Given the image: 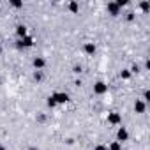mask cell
I'll return each instance as SVG.
<instances>
[{
  "mask_svg": "<svg viewBox=\"0 0 150 150\" xmlns=\"http://www.w3.org/2000/svg\"><path fill=\"white\" fill-rule=\"evenodd\" d=\"M32 65H34L35 71L44 69V67H46V60H44V57H34V58H32Z\"/></svg>",
  "mask_w": 150,
  "mask_h": 150,
  "instance_id": "5b68a950",
  "label": "cell"
},
{
  "mask_svg": "<svg viewBox=\"0 0 150 150\" xmlns=\"http://www.w3.org/2000/svg\"><path fill=\"white\" fill-rule=\"evenodd\" d=\"M94 150H108V146H106V145H103V143H99V145H96V146H94Z\"/></svg>",
  "mask_w": 150,
  "mask_h": 150,
  "instance_id": "7402d4cb",
  "label": "cell"
},
{
  "mask_svg": "<svg viewBox=\"0 0 150 150\" xmlns=\"http://www.w3.org/2000/svg\"><path fill=\"white\" fill-rule=\"evenodd\" d=\"M83 51H85L87 55H96V51H97L96 42H85V44H83Z\"/></svg>",
  "mask_w": 150,
  "mask_h": 150,
  "instance_id": "ba28073f",
  "label": "cell"
},
{
  "mask_svg": "<svg viewBox=\"0 0 150 150\" xmlns=\"http://www.w3.org/2000/svg\"><path fill=\"white\" fill-rule=\"evenodd\" d=\"M34 46V37L32 35H25L23 39L16 41V48L18 50H25V48H32Z\"/></svg>",
  "mask_w": 150,
  "mask_h": 150,
  "instance_id": "6da1fadb",
  "label": "cell"
},
{
  "mask_svg": "<svg viewBox=\"0 0 150 150\" xmlns=\"http://www.w3.org/2000/svg\"><path fill=\"white\" fill-rule=\"evenodd\" d=\"M14 9H21L23 7V2H18V0H11V2H9Z\"/></svg>",
  "mask_w": 150,
  "mask_h": 150,
  "instance_id": "2e32d148",
  "label": "cell"
},
{
  "mask_svg": "<svg viewBox=\"0 0 150 150\" xmlns=\"http://www.w3.org/2000/svg\"><path fill=\"white\" fill-rule=\"evenodd\" d=\"M108 92V85L104 81H96L94 83V94L96 96H104Z\"/></svg>",
  "mask_w": 150,
  "mask_h": 150,
  "instance_id": "277c9868",
  "label": "cell"
},
{
  "mask_svg": "<svg viewBox=\"0 0 150 150\" xmlns=\"http://www.w3.org/2000/svg\"><path fill=\"white\" fill-rule=\"evenodd\" d=\"M28 150H39V148H37V146H30Z\"/></svg>",
  "mask_w": 150,
  "mask_h": 150,
  "instance_id": "cb8c5ba5",
  "label": "cell"
},
{
  "mask_svg": "<svg viewBox=\"0 0 150 150\" xmlns=\"http://www.w3.org/2000/svg\"><path fill=\"white\" fill-rule=\"evenodd\" d=\"M115 4H117V6H118L120 9H122V7H125V6H129L131 2H127V0H117V2H115Z\"/></svg>",
  "mask_w": 150,
  "mask_h": 150,
  "instance_id": "e0dca14e",
  "label": "cell"
},
{
  "mask_svg": "<svg viewBox=\"0 0 150 150\" xmlns=\"http://www.w3.org/2000/svg\"><path fill=\"white\" fill-rule=\"evenodd\" d=\"M32 78H34V81H37V83H41L42 81V71H34V74H32Z\"/></svg>",
  "mask_w": 150,
  "mask_h": 150,
  "instance_id": "7c38bea8",
  "label": "cell"
},
{
  "mask_svg": "<svg viewBox=\"0 0 150 150\" xmlns=\"http://www.w3.org/2000/svg\"><path fill=\"white\" fill-rule=\"evenodd\" d=\"M0 53H2V48H0Z\"/></svg>",
  "mask_w": 150,
  "mask_h": 150,
  "instance_id": "484cf974",
  "label": "cell"
},
{
  "mask_svg": "<svg viewBox=\"0 0 150 150\" xmlns=\"http://www.w3.org/2000/svg\"><path fill=\"white\" fill-rule=\"evenodd\" d=\"M129 139V131L125 129V127H118V131H117V141H127Z\"/></svg>",
  "mask_w": 150,
  "mask_h": 150,
  "instance_id": "52a82bcc",
  "label": "cell"
},
{
  "mask_svg": "<svg viewBox=\"0 0 150 150\" xmlns=\"http://www.w3.org/2000/svg\"><path fill=\"white\" fill-rule=\"evenodd\" d=\"M129 71H131V74H134V72H139V67H138V65L134 64V65H132V67H131Z\"/></svg>",
  "mask_w": 150,
  "mask_h": 150,
  "instance_id": "603a6c76",
  "label": "cell"
},
{
  "mask_svg": "<svg viewBox=\"0 0 150 150\" xmlns=\"http://www.w3.org/2000/svg\"><path fill=\"white\" fill-rule=\"evenodd\" d=\"M122 150H124V148H122Z\"/></svg>",
  "mask_w": 150,
  "mask_h": 150,
  "instance_id": "4316f807",
  "label": "cell"
},
{
  "mask_svg": "<svg viewBox=\"0 0 150 150\" xmlns=\"http://www.w3.org/2000/svg\"><path fill=\"white\" fill-rule=\"evenodd\" d=\"M108 124L111 125H120L122 124V115L118 111H110L108 113Z\"/></svg>",
  "mask_w": 150,
  "mask_h": 150,
  "instance_id": "3957f363",
  "label": "cell"
},
{
  "mask_svg": "<svg viewBox=\"0 0 150 150\" xmlns=\"http://www.w3.org/2000/svg\"><path fill=\"white\" fill-rule=\"evenodd\" d=\"M131 76H132V74H131L129 69H122V71H120V78H122V80H131Z\"/></svg>",
  "mask_w": 150,
  "mask_h": 150,
  "instance_id": "4fadbf2b",
  "label": "cell"
},
{
  "mask_svg": "<svg viewBox=\"0 0 150 150\" xmlns=\"http://www.w3.org/2000/svg\"><path fill=\"white\" fill-rule=\"evenodd\" d=\"M106 11H108V13H110L111 16H118L122 9H120V7H118V6H117L115 2H108V4H106Z\"/></svg>",
  "mask_w": 150,
  "mask_h": 150,
  "instance_id": "8992f818",
  "label": "cell"
},
{
  "mask_svg": "<svg viewBox=\"0 0 150 150\" xmlns=\"http://www.w3.org/2000/svg\"><path fill=\"white\" fill-rule=\"evenodd\" d=\"M141 101H143V103H148V101H150V92H148V90L143 92V99H141Z\"/></svg>",
  "mask_w": 150,
  "mask_h": 150,
  "instance_id": "d6986e66",
  "label": "cell"
},
{
  "mask_svg": "<svg viewBox=\"0 0 150 150\" xmlns=\"http://www.w3.org/2000/svg\"><path fill=\"white\" fill-rule=\"evenodd\" d=\"M81 71H83V67H81V65H74V67H72V72H74V74H80Z\"/></svg>",
  "mask_w": 150,
  "mask_h": 150,
  "instance_id": "44dd1931",
  "label": "cell"
},
{
  "mask_svg": "<svg viewBox=\"0 0 150 150\" xmlns=\"http://www.w3.org/2000/svg\"><path fill=\"white\" fill-rule=\"evenodd\" d=\"M134 111L139 113V115L145 113V111H146V103H143L141 99H136V103H134Z\"/></svg>",
  "mask_w": 150,
  "mask_h": 150,
  "instance_id": "9c48e42d",
  "label": "cell"
},
{
  "mask_svg": "<svg viewBox=\"0 0 150 150\" xmlns=\"http://www.w3.org/2000/svg\"><path fill=\"white\" fill-rule=\"evenodd\" d=\"M108 150H122V143L120 141H111L110 146H108Z\"/></svg>",
  "mask_w": 150,
  "mask_h": 150,
  "instance_id": "5bb4252c",
  "label": "cell"
},
{
  "mask_svg": "<svg viewBox=\"0 0 150 150\" xmlns=\"http://www.w3.org/2000/svg\"><path fill=\"white\" fill-rule=\"evenodd\" d=\"M0 150H6V146H2V145H0Z\"/></svg>",
  "mask_w": 150,
  "mask_h": 150,
  "instance_id": "d4e9b609",
  "label": "cell"
},
{
  "mask_svg": "<svg viewBox=\"0 0 150 150\" xmlns=\"http://www.w3.org/2000/svg\"><path fill=\"white\" fill-rule=\"evenodd\" d=\"M46 104H48V106H50V108H55V106H57V103H55V101H53V99H51V96H50V97H48V101H46Z\"/></svg>",
  "mask_w": 150,
  "mask_h": 150,
  "instance_id": "ffe728a7",
  "label": "cell"
},
{
  "mask_svg": "<svg viewBox=\"0 0 150 150\" xmlns=\"http://www.w3.org/2000/svg\"><path fill=\"white\" fill-rule=\"evenodd\" d=\"M51 99L57 104H65L69 101V94H65V92H55V94H51Z\"/></svg>",
  "mask_w": 150,
  "mask_h": 150,
  "instance_id": "7a4b0ae2",
  "label": "cell"
},
{
  "mask_svg": "<svg viewBox=\"0 0 150 150\" xmlns=\"http://www.w3.org/2000/svg\"><path fill=\"white\" fill-rule=\"evenodd\" d=\"M67 7H69V11H71L72 14H78V13H80V4H78V2H69Z\"/></svg>",
  "mask_w": 150,
  "mask_h": 150,
  "instance_id": "8fae6325",
  "label": "cell"
},
{
  "mask_svg": "<svg viewBox=\"0 0 150 150\" xmlns=\"http://www.w3.org/2000/svg\"><path fill=\"white\" fill-rule=\"evenodd\" d=\"M16 35H18V39H23L25 35H28L27 25H18V27H16Z\"/></svg>",
  "mask_w": 150,
  "mask_h": 150,
  "instance_id": "30bf717a",
  "label": "cell"
},
{
  "mask_svg": "<svg viewBox=\"0 0 150 150\" xmlns=\"http://www.w3.org/2000/svg\"><path fill=\"white\" fill-rule=\"evenodd\" d=\"M139 9H141L145 14H148V11H150V2H141V4H139Z\"/></svg>",
  "mask_w": 150,
  "mask_h": 150,
  "instance_id": "9a60e30c",
  "label": "cell"
},
{
  "mask_svg": "<svg viewBox=\"0 0 150 150\" xmlns=\"http://www.w3.org/2000/svg\"><path fill=\"white\" fill-rule=\"evenodd\" d=\"M134 18H136V16H134V13H132V11H129V13L125 14V20H127V21H134Z\"/></svg>",
  "mask_w": 150,
  "mask_h": 150,
  "instance_id": "ac0fdd59",
  "label": "cell"
}]
</instances>
